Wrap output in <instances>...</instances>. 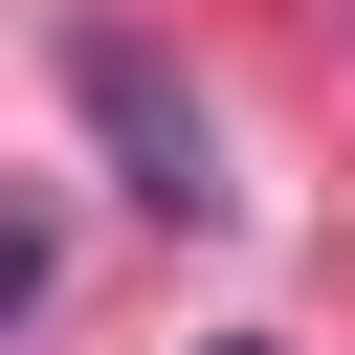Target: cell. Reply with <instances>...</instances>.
<instances>
[{
  "label": "cell",
  "mask_w": 355,
  "mask_h": 355,
  "mask_svg": "<svg viewBox=\"0 0 355 355\" xmlns=\"http://www.w3.org/2000/svg\"><path fill=\"white\" fill-rule=\"evenodd\" d=\"M67 89H89V133L133 155V200H155V222H222V133H200V89H178L133 22H89V44H67Z\"/></svg>",
  "instance_id": "obj_1"
},
{
  "label": "cell",
  "mask_w": 355,
  "mask_h": 355,
  "mask_svg": "<svg viewBox=\"0 0 355 355\" xmlns=\"http://www.w3.org/2000/svg\"><path fill=\"white\" fill-rule=\"evenodd\" d=\"M22 311H44V222H0V333H22Z\"/></svg>",
  "instance_id": "obj_2"
}]
</instances>
